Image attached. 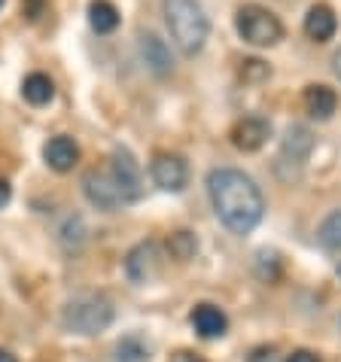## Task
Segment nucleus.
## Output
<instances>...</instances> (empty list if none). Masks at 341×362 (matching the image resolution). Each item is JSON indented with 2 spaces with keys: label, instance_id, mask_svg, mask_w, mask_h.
<instances>
[{
  "label": "nucleus",
  "instance_id": "39448f33",
  "mask_svg": "<svg viewBox=\"0 0 341 362\" xmlns=\"http://www.w3.org/2000/svg\"><path fill=\"white\" fill-rule=\"evenodd\" d=\"M107 174L113 180V186L119 189L125 204H134L144 195V177H140V165L137 158L128 153L125 146H116L113 156H110V165H107Z\"/></svg>",
  "mask_w": 341,
  "mask_h": 362
},
{
  "label": "nucleus",
  "instance_id": "c85d7f7f",
  "mask_svg": "<svg viewBox=\"0 0 341 362\" xmlns=\"http://www.w3.org/2000/svg\"><path fill=\"white\" fill-rule=\"evenodd\" d=\"M4 4H6V0H0V9H4Z\"/></svg>",
  "mask_w": 341,
  "mask_h": 362
},
{
  "label": "nucleus",
  "instance_id": "cd10ccee",
  "mask_svg": "<svg viewBox=\"0 0 341 362\" xmlns=\"http://www.w3.org/2000/svg\"><path fill=\"white\" fill-rule=\"evenodd\" d=\"M333 64H335V74L341 76V49H338V52H335V58H333Z\"/></svg>",
  "mask_w": 341,
  "mask_h": 362
},
{
  "label": "nucleus",
  "instance_id": "1a4fd4ad",
  "mask_svg": "<svg viewBox=\"0 0 341 362\" xmlns=\"http://www.w3.org/2000/svg\"><path fill=\"white\" fill-rule=\"evenodd\" d=\"M268 134H272V125L265 122V119H259V116H244L241 122H235L232 128V146L241 149V153H256V149H262L265 146V140Z\"/></svg>",
  "mask_w": 341,
  "mask_h": 362
},
{
  "label": "nucleus",
  "instance_id": "4be33fe9",
  "mask_svg": "<svg viewBox=\"0 0 341 362\" xmlns=\"http://www.w3.org/2000/svg\"><path fill=\"white\" fill-rule=\"evenodd\" d=\"M268 76H272V67L265 62H259V58H247L244 67H241V79H244V83H262Z\"/></svg>",
  "mask_w": 341,
  "mask_h": 362
},
{
  "label": "nucleus",
  "instance_id": "9d476101",
  "mask_svg": "<svg viewBox=\"0 0 341 362\" xmlns=\"http://www.w3.org/2000/svg\"><path fill=\"white\" fill-rule=\"evenodd\" d=\"M137 49H140V58H144V64L153 70L156 76H168L170 70H174V55H170V49H168V43H165L162 37L140 34Z\"/></svg>",
  "mask_w": 341,
  "mask_h": 362
},
{
  "label": "nucleus",
  "instance_id": "6e6552de",
  "mask_svg": "<svg viewBox=\"0 0 341 362\" xmlns=\"http://www.w3.org/2000/svg\"><path fill=\"white\" fill-rule=\"evenodd\" d=\"M149 170H153V180L162 192H183L189 183V165L174 153H158Z\"/></svg>",
  "mask_w": 341,
  "mask_h": 362
},
{
  "label": "nucleus",
  "instance_id": "bb28decb",
  "mask_svg": "<svg viewBox=\"0 0 341 362\" xmlns=\"http://www.w3.org/2000/svg\"><path fill=\"white\" fill-rule=\"evenodd\" d=\"M0 362H18V359L9 354V350H0Z\"/></svg>",
  "mask_w": 341,
  "mask_h": 362
},
{
  "label": "nucleus",
  "instance_id": "0eeeda50",
  "mask_svg": "<svg viewBox=\"0 0 341 362\" xmlns=\"http://www.w3.org/2000/svg\"><path fill=\"white\" fill-rule=\"evenodd\" d=\"M83 192L88 198V204H95L98 210H107V214H116L119 207H125V201L107 170H88L83 177Z\"/></svg>",
  "mask_w": 341,
  "mask_h": 362
},
{
  "label": "nucleus",
  "instance_id": "f8f14e48",
  "mask_svg": "<svg viewBox=\"0 0 341 362\" xmlns=\"http://www.w3.org/2000/svg\"><path fill=\"white\" fill-rule=\"evenodd\" d=\"M302 100H305L308 116L317 119V122H326V119H333V113L338 110V95H335L329 86H323V83L308 86L305 95H302Z\"/></svg>",
  "mask_w": 341,
  "mask_h": 362
},
{
  "label": "nucleus",
  "instance_id": "b1692460",
  "mask_svg": "<svg viewBox=\"0 0 341 362\" xmlns=\"http://www.w3.org/2000/svg\"><path fill=\"white\" fill-rule=\"evenodd\" d=\"M272 359H274L272 347H256L253 354H250V362H272Z\"/></svg>",
  "mask_w": 341,
  "mask_h": 362
},
{
  "label": "nucleus",
  "instance_id": "423d86ee",
  "mask_svg": "<svg viewBox=\"0 0 341 362\" xmlns=\"http://www.w3.org/2000/svg\"><path fill=\"white\" fill-rule=\"evenodd\" d=\"M125 274L137 286L153 284V280L162 274V250H158V244H153V240L137 244L132 253L125 256Z\"/></svg>",
  "mask_w": 341,
  "mask_h": 362
},
{
  "label": "nucleus",
  "instance_id": "9b49d317",
  "mask_svg": "<svg viewBox=\"0 0 341 362\" xmlns=\"http://www.w3.org/2000/svg\"><path fill=\"white\" fill-rule=\"evenodd\" d=\"M43 158H46V165L52 170H58V174H67V170H74V165L79 162V146H76L74 137L58 134V137H52L43 146Z\"/></svg>",
  "mask_w": 341,
  "mask_h": 362
},
{
  "label": "nucleus",
  "instance_id": "6ab92c4d",
  "mask_svg": "<svg viewBox=\"0 0 341 362\" xmlns=\"http://www.w3.org/2000/svg\"><path fill=\"white\" fill-rule=\"evenodd\" d=\"M317 238L326 250H341V210L329 214L317 228Z\"/></svg>",
  "mask_w": 341,
  "mask_h": 362
},
{
  "label": "nucleus",
  "instance_id": "2eb2a0df",
  "mask_svg": "<svg viewBox=\"0 0 341 362\" xmlns=\"http://www.w3.org/2000/svg\"><path fill=\"white\" fill-rule=\"evenodd\" d=\"M311 149H314V134H311L305 125H289L287 137H284V146H280V156L293 158L296 165H302L311 156Z\"/></svg>",
  "mask_w": 341,
  "mask_h": 362
},
{
  "label": "nucleus",
  "instance_id": "f257e3e1",
  "mask_svg": "<svg viewBox=\"0 0 341 362\" xmlns=\"http://www.w3.org/2000/svg\"><path fill=\"white\" fill-rule=\"evenodd\" d=\"M207 195L216 219L235 235H250L265 214V198L244 170L216 168L207 174Z\"/></svg>",
  "mask_w": 341,
  "mask_h": 362
},
{
  "label": "nucleus",
  "instance_id": "393cba45",
  "mask_svg": "<svg viewBox=\"0 0 341 362\" xmlns=\"http://www.w3.org/2000/svg\"><path fill=\"white\" fill-rule=\"evenodd\" d=\"M170 362H207V359H202L198 354H192V350H177V354L170 356Z\"/></svg>",
  "mask_w": 341,
  "mask_h": 362
},
{
  "label": "nucleus",
  "instance_id": "5701e85b",
  "mask_svg": "<svg viewBox=\"0 0 341 362\" xmlns=\"http://www.w3.org/2000/svg\"><path fill=\"white\" fill-rule=\"evenodd\" d=\"M284 362H320V356L317 354H311V350H293Z\"/></svg>",
  "mask_w": 341,
  "mask_h": 362
},
{
  "label": "nucleus",
  "instance_id": "f03ea898",
  "mask_svg": "<svg viewBox=\"0 0 341 362\" xmlns=\"http://www.w3.org/2000/svg\"><path fill=\"white\" fill-rule=\"evenodd\" d=\"M165 22L183 55H198L210 37V18L198 0H165Z\"/></svg>",
  "mask_w": 341,
  "mask_h": 362
},
{
  "label": "nucleus",
  "instance_id": "a878e982",
  "mask_svg": "<svg viewBox=\"0 0 341 362\" xmlns=\"http://www.w3.org/2000/svg\"><path fill=\"white\" fill-rule=\"evenodd\" d=\"M9 198H13V189H9L6 180H0V207H6Z\"/></svg>",
  "mask_w": 341,
  "mask_h": 362
},
{
  "label": "nucleus",
  "instance_id": "412c9836",
  "mask_svg": "<svg viewBox=\"0 0 341 362\" xmlns=\"http://www.w3.org/2000/svg\"><path fill=\"white\" fill-rule=\"evenodd\" d=\"M83 238H86V226H83V219L79 216H70L64 228H62V244L67 250H76L79 244H83Z\"/></svg>",
  "mask_w": 341,
  "mask_h": 362
},
{
  "label": "nucleus",
  "instance_id": "dca6fc26",
  "mask_svg": "<svg viewBox=\"0 0 341 362\" xmlns=\"http://www.w3.org/2000/svg\"><path fill=\"white\" fill-rule=\"evenodd\" d=\"M88 25L95 34H113L119 28V9L110 0H92L88 4Z\"/></svg>",
  "mask_w": 341,
  "mask_h": 362
},
{
  "label": "nucleus",
  "instance_id": "aec40b11",
  "mask_svg": "<svg viewBox=\"0 0 341 362\" xmlns=\"http://www.w3.org/2000/svg\"><path fill=\"white\" fill-rule=\"evenodd\" d=\"M168 250H170V256L180 259V262H189V259L195 256V250H198V240L189 235V231H174L168 240Z\"/></svg>",
  "mask_w": 341,
  "mask_h": 362
},
{
  "label": "nucleus",
  "instance_id": "7ed1b4c3",
  "mask_svg": "<svg viewBox=\"0 0 341 362\" xmlns=\"http://www.w3.org/2000/svg\"><path fill=\"white\" fill-rule=\"evenodd\" d=\"M110 323H113V305L98 293L70 298L62 310V326L70 335H101L110 329Z\"/></svg>",
  "mask_w": 341,
  "mask_h": 362
},
{
  "label": "nucleus",
  "instance_id": "ddd939ff",
  "mask_svg": "<svg viewBox=\"0 0 341 362\" xmlns=\"http://www.w3.org/2000/svg\"><path fill=\"white\" fill-rule=\"evenodd\" d=\"M338 31V18L333 13V6L326 4H314L308 9L305 16V34L314 40V43H326V40H333Z\"/></svg>",
  "mask_w": 341,
  "mask_h": 362
},
{
  "label": "nucleus",
  "instance_id": "f3484780",
  "mask_svg": "<svg viewBox=\"0 0 341 362\" xmlns=\"http://www.w3.org/2000/svg\"><path fill=\"white\" fill-rule=\"evenodd\" d=\"M22 98L28 100V104H34V107H46L49 100L55 98V83L49 79L46 74H31V76H25V83H22Z\"/></svg>",
  "mask_w": 341,
  "mask_h": 362
},
{
  "label": "nucleus",
  "instance_id": "20e7f679",
  "mask_svg": "<svg viewBox=\"0 0 341 362\" xmlns=\"http://www.w3.org/2000/svg\"><path fill=\"white\" fill-rule=\"evenodd\" d=\"M235 28L244 43L250 46H259V49H268L284 40V25L280 18L272 13V9L259 6V4H244L235 16Z\"/></svg>",
  "mask_w": 341,
  "mask_h": 362
},
{
  "label": "nucleus",
  "instance_id": "a211bd4d",
  "mask_svg": "<svg viewBox=\"0 0 341 362\" xmlns=\"http://www.w3.org/2000/svg\"><path fill=\"white\" fill-rule=\"evenodd\" d=\"M116 362H149V347L137 335H128L116 344Z\"/></svg>",
  "mask_w": 341,
  "mask_h": 362
},
{
  "label": "nucleus",
  "instance_id": "4468645a",
  "mask_svg": "<svg viewBox=\"0 0 341 362\" xmlns=\"http://www.w3.org/2000/svg\"><path fill=\"white\" fill-rule=\"evenodd\" d=\"M189 320H192V326L202 338H223L226 329H229V317L216 305H207V301L204 305H195Z\"/></svg>",
  "mask_w": 341,
  "mask_h": 362
},
{
  "label": "nucleus",
  "instance_id": "c756f323",
  "mask_svg": "<svg viewBox=\"0 0 341 362\" xmlns=\"http://www.w3.org/2000/svg\"><path fill=\"white\" fill-rule=\"evenodd\" d=\"M335 271H338V277H341V265H338V268H335Z\"/></svg>",
  "mask_w": 341,
  "mask_h": 362
}]
</instances>
